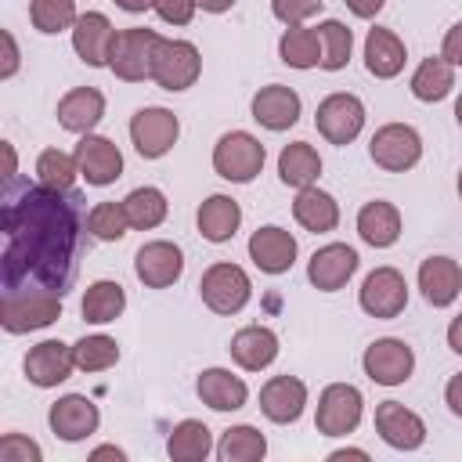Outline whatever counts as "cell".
I'll return each mask as SVG.
<instances>
[{
    "instance_id": "cell-1",
    "label": "cell",
    "mask_w": 462,
    "mask_h": 462,
    "mask_svg": "<svg viewBox=\"0 0 462 462\" xmlns=\"http://www.w3.org/2000/svg\"><path fill=\"white\" fill-rule=\"evenodd\" d=\"M4 292L47 289L65 296L79 253V209L69 191L47 184H18L4 191L0 209Z\"/></svg>"
},
{
    "instance_id": "cell-2",
    "label": "cell",
    "mask_w": 462,
    "mask_h": 462,
    "mask_svg": "<svg viewBox=\"0 0 462 462\" xmlns=\"http://www.w3.org/2000/svg\"><path fill=\"white\" fill-rule=\"evenodd\" d=\"M61 318V296L47 289H29V292H4L0 303V325L11 336L47 328Z\"/></svg>"
},
{
    "instance_id": "cell-3",
    "label": "cell",
    "mask_w": 462,
    "mask_h": 462,
    "mask_svg": "<svg viewBox=\"0 0 462 462\" xmlns=\"http://www.w3.org/2000/svg\"><path fill=\"white\" fill-rule=\"evenodd\" d=\"M159 32L134 25V29H119L116 32V47H112V61L108 69L123 79V83H144L152 79V65H155V47H159Z\"/></svg>"
},
{
    "instance_id": "cell-4",
    "label": "cell",
    "mask_w": 462,
    "mask_h": 462,
    "mask_svg": "<svg viewBox=\"0 0 462 462\" xmlns=\"http://www.w3.org/2000/svg\"><path fill=\"white\" fill-rule=\"evenodd\" d=\"M199 296L213 314H238L253 296V282L238 263L220 260V263H209L202 271Z\"/></svg>"
},
{
    "instance_id": "cell-5",
    "label": "cell",
    "mask_w": 462,
    "mask_h": 462,
    "mask_svg": "<svg viewBox=\"0 0 462 462\" xmlns=\"http://www.w3.org/2000/svg\"><path fill=\"white\" fill-rule=\"evenodd\" d=\"M263 144L245 130H231L213 144V170L231 184H249L263 170Z\"/></svg>"
},
{
    "instance_id": "cell-6",
    "label": "cell",
    "mask_w": 462,
    "mask_h": 462,
    "mask_svg": "<svg viewBox=\"0 0 462 462\" xmlns=\"http://www.w3.org/2000/svg\"><path fill=\"white\" fill-rule=\"evenodd\" d=\"M365 415V397L357 386L350 383H328L318 397V411H314V426L325 437H346L357 430Z\"/></svg>"
},
{
    "instance_id": "cell-7",
    "label": "cell",
    "mask_w": 462,
    "mask_h": 462,
    "mask_svg": "<svg viewBox=\"0 0 462 462\" xmlns=\"http://www.w3.org/2000/svg\"><path fill=\"white\" fill-rule=\"evenodd\" d=\"M368 155H372V162H375L379 170H386V173H404V170H411V166L422 159V137H419V130L408 126V123H386V126H379V130L372 134Z\"/></svg>"
},
{
    "instance_id": "cell-8",
    "label": "cell",
    "mask_w": 462,
    "mask_h": 462,
    "mask_svg": "<svg viewBox=\"0 0 462 462\" xmlns=\"http://www.w3.org/2000/svg\"><path fill=\"white\" fill-rule=\"evenodd\" d=\"M180 137V119L170 108L148 105L130 116V141L141 159H162Z\"/></svg>"
},
{
    "instance_id": "cell-9",
    "label": "cell",
    "mask_w": 462,
    "mask_h": 462,
    "mask_svg": "<svg viewBox=\"0 0 462 462\" xmlns=\"http://www.w3.org/2000/svg\"><path fill=\"white\" fill-rule=\"evenodd\" d=\"M199 72H202V54L191 40H159L152 79L162 90H188L195 87Z\"/></svg>"
},
{
    "instance_id": "cell-10",
    "label": "cell",
    "mask_w": 462,
    "mask_h": 462,
    "mask_svg": "<svg viewBox=\"0 0 462 462\" xmlns=\"http://www.w3.org/2000/svg\"><path fill=\"white\" fill-rule=\"evenodd\" d=\"M314 126H318V134L328 141V144H350V141H357V134L365 130V105H361V97L357 94H328L321 105H318V112H314Z\"/></svg>"
},
{
    "instance_id": "cell-11",
    "label": "cell",
    "mask_w": 462,
    "mask_h": 462,
    "mask_svg": "<svg viewBox=\"0 0 462 462\" xmlns=\"http://www.w3.org/2000/svg\"><path fill=\"white\" fill-rule=\"evenodd\" d=\"M357 303L368 318H379V321H390L397 318L404 307H408V282L397 267H375L361 289H357Z\"/></svg>"
},
{
    "instance_id": "cell-12",
    "label": "cell",
    "mask_w": 462,
    "mask_h": 462,
    "mask_svg": "<svg viewBox=\"0 0 462 462\" xmlns=\"http://www.w3.org/2000/svg\"><path fill=\"white\" fill-rule=\"evenodd\" d=\"M361 368H365V375H368L372 383H379V386H401V383H408L411 372H415V350H411L404 339L386 336V339H375V343L365 346Z\"/></svg>"
},
{
    "instance_id": "cell-13",
    "label": "cell",
    "mask_w": 462,
    "mask_h": 462,
    "mask_svg": "<svg viewBox=\"0 0 462 462\" xmlns=\"http://www.w3.org/2000/svg\"><path fill=\"white\" fill-rule=\"evenodd\" d=\"M134 274L144 289H170L180 274H184V253L180 245L166 242V238H155V242H144L134 256Z\"/></svg>"
},
{
    "instance_id": "cell-14",
    "label": "cell",
    "mask_w": 462,
    "mask_h": 462,
    "mask_svg": "<svg viewBox=\"0 0 462 462\" xmlns=\"http://www.w3.org/2000/svg\"><path fill=\"white\" fill-rule=\"evenodd\" d=\"M76 162H79V177L90 188H108L123 177V152L101 134H83L79 137Z\"/></svg>"
},
{
    "instance_id": "cell-15",
    "label": "cell",
    "mask_w": 462,
    "mask_h": 462,
    "mask_svg": "<svg viewBox=\"0 0 462 462\" xmlns=\"http://www.w3.org/2000/svg\"><path fill=\"white\" fill-rule=\"evenodd\" d=\"M22 368H25V379H29L32 386L51 390V386H61V383L72 375L76 357H72V346H69V343H61V339H43V343L29 346Z\"/></svg>"
},
{
    "instance_id": "cell-16",
    "label": "cell",
    "mask_w": 462,
    "mask_h": 462,
    "mask_svg": "<svg viewBox=\"0 0 462 462\" xmlns=\"http://www.w3.org/2000/svg\"><path fill=\"white\" fill-rule=\"evenodd\" d=\"M47 422H51L54 437L76 444V440H87L90 433H97L101 411H97V404H94L90 397H83V393H65V397H58V401L51 404Z\"/></svg>"
},
{
    "instance_id": "cell-17",
    "label": "cell",
    "mask_w": 462,
    "mask_h": 462,
    "mask_svg": "<svg viewBox=\"0 0 462 462\" xmlns=\"http://www.w3.org/2000/svg\"><path fill=\"white\" fill-rule=\"evenodd\" d=\"M112 47H116V25L101 11H87V14L76 18V25H72V51L79 54L83 65L105 69L112 61Z\"/></svg>"
},
{
    "instance_id": "cell-18",
    "label": "cell",
    "mask_w": 462,
    "mask_h": 462,
    "mask_svg": "<svg viewBox=\"0 0 462 462\" xmlns=\"http://www.w3.org/2000/svg\"><path fill=\"white\" fill-rule=\"evenodd\" d=\"M375 433L393 448V451H415L426 440V422L401 401H383L375 408Z\"/></svg>"
},
{
    "instance_id": "cell-19",
    "label": "cell",
    "mask_w": 462,
    "mask_h": 462,
    "mask_svg": "<svg viewBox=\"0 0 462 462\" xmlns=\"http://www.w3.org/2000/svg\"><path fill=\"white\" fill-rule=\"evenodd\" d=\"M357 271V253L346 242H328L321 245L310 260H307V282L318 292H336L350 282V274Z\"/></svg>"
},
{
    "instance_id": "cell-20",
    "label": "cell",
    "mask_w": 462,
    "mask_h": 462,
    "mask_svg": "<svg viewBox=\"0 0 462 462\" xmlns=\"http://www.w3.org/2000/svg\"><path fill=\"white\" fill-rule=\"evenodd\" d=\"M307 408V383L296 379V375H271L263 386H260V411L278 422V426H289L303 415Z\"/></svg>"
},
{
    "instance_id": "cell-21",
    "label": "cell",
    "mask_w": 462,
    "mask_h": 462,
    "mask_svg": "<svg viewBox=\"0 0 462 462\" xmlns=\"http://www.w3.org/2000/svg\"><path fill=\"white\" fill-rule=\"evenodd\" d=\"M300 112H303V101H300V94H296L292 87H285V83H271V87H260V90L253 94V119H256L263 130L282 134V130L296 126Z\"/></svg>"
},
{
    "instance_id": "cell-22",
    "label": "cell",
    "mask_w": 462,
    "mask_h": 462,
    "mask_svg": "<svg viewBox=\"0 0 462 462\" xmlns=\"http://www.w3.org/2000/svg\"><path fill=\"white\" fill-rule=\"evenodd\" d=\"M296 238L278 227V224H267V227H256L249 235V260L263 271V274H285L292 263H296Z\"/></svg>"
},
{
    "instance_id": "cell-23",
    "label": "cell",
    "mask_w": 462,
    "mask_h": 462,
    "mask_svg": "<svg viewBox=\"0 0 462 462\" xmlns=\"http://www.w3.org/2000/svg\"><path fill=\"white\" fill-rule=\"evenodd\" d=\"M195 393L202 404H209L213 411H238L249 401V386L242 375H235L231 368H202L195 379Z\"/></svg>"
},
{
    "instance_id": "cell-24",
    "label": "cell",
    "mask_w": 462,
    "mask_h": 462,
    "mask_svg": "<svg viewBox=\"0 0 462 462\" xmlns=\"http://www.w3.org/2000/svg\"><path fill=\"white\" fill-rule=\"evenodd\" d=\"M105 119V94L97 87H72L58 101V123L69 134H94V126Z\"/></svg>"
},
{
    "instance_id": "cell-25",
    "label": "cell",
    "mask_w": 462,
    "mask_h": 462,
    "mask_svg": "<svg viewBox=\"0 0 462 462\" xmlns=\"http://www.w3.org/2000/svg\"><path fill=\"white\" fill-rule=\"evenodd\" d=\"M419 289L430 307H451L462 292V267L451 256H426L419 263Z\"/></svg>"
},
{
    "instance_id": "cell-26",
    "label": "cell",
    "mask_w": 462,
    "mask_h": 462,
    "mask_svg": "<svg viewBox=\"0 0 462 462\" xmlns=\"http://www.w3.org/2000/svg\"><path fill=\"white\" fill-rule=\"evenodd\" d=\"M227 350H231V361L238 368L260 372V368L274 365V357H278V336L267 325H245V328H238L231 336V346Z\"/></svg>"
},
{
    "instance_id": "cell-27",
    "label": "cell",
    "mask_w": 462,
    "mask_h": 462,
    "mask_svg": "<svg viewBox=\"0 0 462 462\" xmlns=\"http://www.w3.org/2000/svg\"><path fill=\"white\" fill-rule=\"evenodd\" d=\"M357 235L372 249H390L401 238V213L386 199H372L357 209Z\"/></svg>"
},
{
    "instance_id": "cell-28",
    "label": "cell",
    "mask_w": 462,
    "mask_h": 462,
    "mask_svg": "<svg viewBox=\"0 0 462 462\" xmlns=\"http://www.w3.org/2000/svg\"><path fill=\"white\" fill-rule=\"evenodd\" d=\"M404 58H408V51H404V43L393 29H379V25L368 29V36H365V69L375 79H393L404 69Z\"/></svg>"
},
{
    "instance_id": "cell-29",
    "label": "cell",
    "mask_w": 462,
    "mask_h": 462,
    "mask_svg": "<svg viewBox=\"0 0 462 462\" xmlns=\"http://www.w3.org/2000/svg\"><path fill=\"white\" fill-rule=\"evenodd\" d=\"M292 217L303 231H314V235H325V231H336L339 224V202L321 191V188H300L296 191V202H292Z\"/></svg>"
},
{
    "instance_id": "cell-30",
    "label": "cell",
    "mask_w": 462,
    "mask_h": 462,
    "mask_svg": "<svg viewBox=\"0 0 462 462\" xmlns=\"http://www.w3.org/2000/svg\"><path fill=\"white\" fill-rule=\"evenodd\" d=\"M199 231L206 242H231L235 231L242 227V206L231 199V195H209L202 206H199Z\"/></svg>"
},
{
    "instance_id": "cell-31",
    "label": "cell",
    "mask_w": 462,
    "mask_h": 462,
    "mask_svg": "<svg viewBox=\"0 0 462 462\" xmlns=\"http://www.w3.org/2000/svg\"><path fill=\"white\" fill-rule=\"evenodd\" d=\"M278 177H282V184H289L296 191L300 188H310L321 177V155H318V148L307 144V141L285 144L282 155H278Z\"/></svg>"
},
{
    "instance_id": "cell-32",
    "label": "cell",
    "mask_w": 462,
    "mask_h": 462,
    "mask_svg": "<svg viewBox=\"0 0 462 462\" xmlns=\"http://www.w3.org/2000/svg\"><path fill=\"white\" fill-rule=\"evenodd\" d=\"M213 451V433L199 419H180L166 437V455L173 462H206Z\"/></svg>"
},
{
    "instance_id": "cell-33",
    "label": "cell",
    "mask_w": 462,
    "mask_h": 462,
    "mask_svg": "<svg viewBox=\"0 0 462 462\" xmlns=\"http://www.w3.org/2000/svg\"><path fill=\"white\" fill-rule=\"evenodd\" d=\"M411 94L419 97V101H426V105H433V101H444L448 94H451V87H455V65L448 61V58H422L419 61V69L411 72Z\"/></svg>"
},
{
    "instance_id": "cell-34",
    "label": "cell",
    "mask_w": 462,
    "mask_h": 462,
    "mask_svg": "<svg viewBox=\"0 0 462 462\" xmlns=\"http://www.w3.org/2000/svg\"><path fill=\"white\" fill-rule=\"evenodd\" d=\"M79 310H83V318H87L90 325H108V321H116V318L126 310V292H123L119 282L97 278V282L87 285Z\"/></svg>"
},
{
    "instance_id": "cell-35",
    "label": "cell",
    "mask_w": 462,
    "mask_h": 462,
    "mask_svg": "<svg viewBox=\"0 0 462 462\" xmlns=\"http://www.w3.org/2000/svg\"><path fill=\"white\" fill-rule=\"evenodd\" d=\"M278 58L289 65V69H314L321 65V40H318V29H307V25H289L278 40Z\"/></svg>"
},
{
    "instance_id": "cell-36",
    "label": "cell",
    "mask_w": 462,
    "mask_h": 462,
    "mask_svg": "<svg viewBox=\"0 0 462 462\" xmlns=\"http://www.w3.org/2000/svg\"><path fill=\"white\" fill-rule=\"evenodd\" d=\"M123 209H126L130 227H137V231H152V227H159V224L166 220L170 202H166V195H162L159 188L144 184V188H134V191L123 199Z\"/></svg>"
},
{
    "instance_id": "cell-37",
    "label": "cell",
    "mask_w": 462,
    "mask_h": 462,
    "mask_svg": "<svg viewBox=\"0 0 462 462\" xmlns=\"http://www.w3.org/2000/svg\"><path fill=\"white\" fill-rule=\"evenodd\" d=\"M263 455H267V437L256 426H231L217 444L220 462H260Z\"/></svg>"
},
{
    "instance_id": "cell-38",
    "label": "cell",
    "mask_w": 462,
    "mask_h": 462,
    "mask_svg": "<svg viewBox=\"0 0 462 462\" xmlns=\"http://www.w3.org/2000/svg\"><path fill=\"white\" fill-rule=\"evenodd\" d=\"M318 40H321V69L325 72H339L350 61L354 51V32L339 22V18H325L318 25Z\"/></svg>"
},
{
    "instance_id": "cell-39",
    "label": "cell",
    "mask_w": 462,
    "mask_h": 462,
    "mask_svg": "<svg viewBox=\"0 0 462 462\" xmlns=\"http://www.w3.org/2000/svg\"><path fill=\"white\" fill-rule=\"evenodd\" d=\"M36 177L40 184L47 188H58V191H69L72 180L79 177V162H76V152H61V148H43L36 155Z\"/></svg>"
},
{
    "instance_id": "cell-40",
    "label": "cell",
    "mask_w": 462,
    "mask_h": 462,
    "mask_svg": "<svg viewBox=\"0 0 462 462\" xmlns=\"http://www.w3.org/2000/svg\"><path fill=\"white\" fill-rule=\"evenodd\" d=\"M72 357H76V368L79 372H105L119 361V343L112 336H83L79 343H72Z\"/></svg>"
},
{
    "instance_id": "cell-41",
    "label": "cell",
    "mask_w": 462,
    "mask_h": 462,
    "mask_svg": "<svg viewBox=\"0 0 462 462\" xmlns=\"http://www.w3.org/2000/svg\"><path fill=\"white\" fill-rule=\"evenodd\" d=\"M76 0H29V22L36 25V32L54 36L76 25Z\"/></svg>"
},
{
    "instance_id": "cell-42",
    "label": "cell",
    "mask_w": 462,
    "mask_h": 462,
    "mask_svg": "<svg viewBox=\"0 0 462 462\" xmlns=\"http://www.w3.org/2000/svg\"><path fill=\"white\" fill-rule=\"evenodd\" d=\"M87 231H90L97 242H119V238L130 231V220H126L123 202H97V206L87 213Z\"/></svg>"
},
{
    "instance_id": "cell-43",
    "label": "cell",
    "mask_w": 462,
    "mask_h": 462,
    "mask_svg": "<svg viewBox=\"0 0 462 462\" xmlns=\"http://www.w3.org/2000/svg\"><path fill=\"white\" fill-rule=\"evenodd\" d=\"M325 0H271V14L282 25H303L307 18H314L321 11Z\"/></svg>"
},
{
    "instance_id": "cell-44",
    "label": "cell",
    "mask_w": 462,
    "mask_h": 462,
    "mask_svg": "<svg viewBox=\"0 0 462 462\" xmlns=\"http://www.w3.org/2000/svg\"><path fill=\"white\" fill-rule=\"evenodd\" d=\"M0 458H4V462H40L43 451H40V444L29 440L25 433H4V440H0Z\"/></svg>"
},
{
    "instance_id": "cell-45",
    "label": "cell",
    "mask_w": 462,
    "mask_h": 462,
    "mask_svg": "<svg viewBox=\"0 0 462 462\" xmlns=\"http://www.w3.org/2000/svg\"><path fill=\"white\" fill-rule=\"evenodd\" d=\"M195 11H199L195 0H155V14L166 25H188L195 18Z\"/></svg>"
},
{
    "instance_id": "cell-46",
    "label": "cell",
    "mask_w": 462,
    "mask_h": 462,
    "mask_svg": "<svg viewBox=\"0 0 462 462\" xmlns=\"http://www.w3.org/2000/svg\"><path fill=\"white\" fill-rule=\"evenodd\" d=\"M440 58H448L455 69L462 65V22H455V25L444 32V43H440Z\"/></svg>"
},
{
    "instance_id": "cell-47",
    "label": "cell",
    "mask_w": 462,
    "mask_h": 462,
    "mask_svg": "<svg viewBox=\"0 0 462 462\" xmlns=\"http://www.w3.org/2000/svg\"><path fill=\"white\" fill-rule=\"evenodd\" d=\"M0 40H4V65H0V79H11V76L18 72V43H14V32H11V29H4V32H0Z\"/></svg>"
},
{
    "instance_id": "cell-48",
    "label": "cell",
    "mask_w": 462,
    "mask_h": 462,
    "mask_svg": "<svg viewBox=\"0 0 462 462\" xmlns=\"http://www.w3.org/2000/svg\"><path fill=\"white\" fill-rule=\"evenodd\" d=\"M444 404H448V411H451V415H458V419H462V372L448 379V386H444Z\"/></svg>"
},
{
    "instance_id": "cell-49",
    "label": "cell",
    "mask_w": 462,
    "mask_h": 462,
    "mask_svg": "<svg viewBox=\"0 0 462 462\" xmlns=\"http://www.w3.org/2000/svg\"><path fill=\"white\" fill-rule=\"evenodd\" d=\"M343 4H346L357 18H375V14L383 11V4H386V0H343Z\"/></svg>"
},
{
    "instance_id": "cell-50",
    "label": "cell",
    "mask_w": 462,
    "mask_h": 462,
    "mask_svg": "<svg viewBox=\"0 0 462 462\" xmlns=\"http://www.w3.org/2000/svg\"><path fill=\"white\" fill-rule=\"evenodd\" d=\"M448 346H451L455 354H462V314H455L451 325H448Z\"/></svg>"
},
{
    "instance_id": "cell-51",
    "label": "cell",
    "mask_w": 462,
    "mask_h": 462,
    "mask_svg": "<svg viewBox=\"0 0 462 462\" xmlns=\"http://www.w3.org/2000/svg\"><path fill=\"white\" fill-rule=\"evenodd\" d=\"M90 458H94V462H97V458H116V462H123V458H126V451H123V448H116V444H105V448H94V451H90Z\"/></svg>"
},
{
    "instance_id": "cell-52",
    "label": "cell",
    "mask_w": 462,
    "mask_h": 462,
    "mask_svg": "<svg viewBox=\"0 0 462 462\" xmlns=\"http://www.w3.org/2000/svg\"><path fill=\"white\" fill-rule=\"evenodd\" d=\"M202 11H209V14H224V11H231L235 7V0H195Z\"/></svg>"
},
{
    "instance_id": "cell-53",
    "label": "cell",
    "mask_w": 462,
    "mask_h": 462,
    "mask_svg": "<svg viewBox=\"0 0 462 462\" xmlns=\"http://www.w3.org/2000/svg\"><path fill=\"white\" fill-rule=\"evenodd\" d=\"M123 11H130V14H141V11H148V7H155V0H116Z\"/></svg>"
},
{
    "instance_id": "cell-54",
    "label": "cell",
    "mask_w": 462,
    "mask_h": 462,
    "mask_svg": "<svg viewBox=\"0 0 462 462\" xmlns=\"http://www.w3.org/2000/svg\"><path fill=\"white\" fill-rule=\"evenodd\" d=\"M328 458H332V462H339V458H368V451H361V448H339V451H332Z\"/></svg>"
},
{
    "instance_id": "cell-55",
    "label": "cell",
    "mask_w": 462,
    "mask_h": 462,
    "mask_svg": "<svg viewBox=\"0 0 462 462\" xmlns=\"http://www.w3.org/2000/svg\"><path fill=\"white\" fill-rule=\"evenodd\" d=\"M4 155H7V173H4V177L14 180V170H18V166H14V148H11L7 141H4Z\"/></svg>"
},
{
    "instance_id": "cell-56",
    "label": "cell",
    "mask_w": 462,
    "mask_h": 462,
    "mask_svg": "<svg viewBox=\"0 0 462 462\" xmlns=\"http://www.w3.org/2000/svg\"><path fill=\"white\" fill-rule=\"evenodd\" d=\"M455 119H458V126H462V94H458V101H455Z\"/></svg>"
},
{
    "instance_id": "cell-57",
    "label": "cell",
    "mask_w": 462,
    "mask_h": 462,
    "mask_svg": "<svg viewBox=\"0 0 462 462\" xmlns=\"http://www.w3.org/2000/svg\"><path fill=\"white\" fill-rule=\"evenodd\" d=\"M458 199H462V170H458Z\"/></svg>"
}]
</instances>
